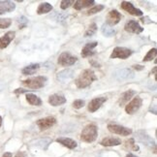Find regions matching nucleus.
<instances>
[{"instance_id": "1", "label": "nucleus", "mask_w": 157, "mask_h": 157, "mask_svg": "<svg viewBox=\"0 0 157 157\" xmlns=\"http://www.w3.org/2000/svg\"><path fill=\"white\" fill-rule=\"evenodd\" d=\"M96 80H97V77H96L94 72L90 69H86L82 71L80 76L76 78L75 83L78 88H86Z\"/></svg>"}, {"instance_id": "2", "label": "nucleus", "mask_w": 157, "mask_h": 157, "mask_svg": "<svg viewBox=\"0 0 157 157\" xmlns=\"http://www.w3.org/2000/svg\"><path fill=\"white\" fill-rule=\"evenodd\" d=\"M98 137V128L95 124H88L81 133V140L86 143H93Z\"/></svg>"}, {"instance_id": "3", "label": "nucleus", "mask_w": 157, "mask_h": 157, "mask_svg": "<svg viewBox=\"0 0 157 157\" xmlns=\"http://www.w3.org/2000/svg\"><path fill=\"white\" fill-rule=\"evenodd\" d=\"M47 81H48V78L46 77L39 76V77H33V78H26V80L22 81V84L31 89H39L46 86Z\"/></svg>"}, {"instance_id": "4", "label": "nucleus", "mask_w": 157, "mask_h": 157, "mask_svg": "<svg viewBox=\"0 0 157 157\" xmlns=\"http://www.w3.org/2000/svg\"><path fill=\"white\" fill-rule=\"evenodd\" d=\"M133 53V52L127 48L124 47H117L114 48L112 54L110 56V58H120V59H126L129 56H131V54Z\"/></svg>"}, {"instance_id": "5", "label": "nucleus", "mask_w": 157, "mask_h": 157, "mask_svg": "<svg viewBox=\"0 0 157 157\" xmlns=\"http://www.w3.org/2000/svg\"><path fill=\"white\" fill-rule=\"evenodd\" d=\"M78 58L76 56H73L72 54H70L67 52H62L60 56H58V64L61 66H65V67H68V66H72L77 62Z\"/></svg>"}, {"instance_id": "6", "label": "nucleus", "mask_w": 157, "mask_h": 157, "mask_svg": "<svg viewBox=\"0 0 157 157\" xmlns=\"http://www.w3.org/2000/svg\"><path fill=\"white\" fill-rule=\"evenodd\" d=\"M135 77L134 72L128 68H123V69H118L114 73V78L119 82L123 81H128L130 78H133Z\"/></svg>"}, {"instance_id": "7", "label": "nucleus", "mask_w": 157, "mask_h": 157, "mask_svg": "<svg viewBox=\"0 0 157 157\" xmlns=\"http://www.w3.org/2000/svg\"><path fill=\"white\" fill-rule=\"evenodd\" d=\"M136 138H137V140L144 144H146V146L149 147H155V142L152 140V138L151 137H149L147 134V132L146 131H144V130H140V131H138L136 133Z\"/></svg>"}, {"instance_id": "8", "label": "nucleus", "mask_w": 157, "mask_h": 157, "mask_svg": "<svg viewBox=\"0 0 157 157\" xmlns=\"http://www.w3.org/2000/svg\"><path fill=\"white\" fill-rule=\"evenodd\" d=\"M121 17H122L121 14H120L117 10H111L107 16L106 25H108L109 26L116 25L120 21H121Z\"/></svg>"}, {"instance_id": "9", "label": "nucleus", "mask_w": 157, "mask_h": 157, "mask_svg": "<svg viewBox=\"0 0 157 157\" xmlns=\"http://www.w3.org/2000/svg\"><path fill=\"white\" fill-rule=\"evenodd\" d=\"M142 103H143L142 98L140 97V96H137V97H135L131 102H129V103L126 105L125 112L127 113L128 114L135 113L137 111H139V109L141 108Z\"/></svg>"}, {"instance_id": "10", "label": "nucleus", "mask_w": 157, "mask_h": 157, "mask_svg": "<svg viewBox=\"0 0 157 157\" xmlns=\"http://www.w3.org/2000/svg\"><path fill=\"white\" fill-rule=\"evenodd\" d=\"M108 129L112 133H114V134H117V135H121V136H129L130 134H132V129L124 127V126H121V125H117V124H109Z\"/></svg>"}, {"instance_id": "11", "label": "nucleus", "mask_w": 157, "mask_h": 157, "mask_svg": "<svg viewBox=\"0 0 157 157\" xmlns=\"http://www.w3.org/2000/svg\"><path fill=\"white\" fill-rule=\"evenodd\" d=\"M37 125L38 127L40 128L41 131H44V130H47L56 123V119L54 118L53 117H45V118H41L39 120H37Z\"/></svg>"}, {"instance_id": "12", "label": "nucleus", "mask_w": 157, "mask_h": 157, "mask_svg": "<svg viewBox=\"0 0 157 157\" xmlns=\"http://www.w3.org/2000/svg\"><path fill=\"white\" fill-rule=\"evenodd\" d=\"M124 29H125V31L130 32V33H135V34H140L144 31V28L134 20H130L126 23Z\"/></svg>"}, {"instance_id": "13", "label": "nucleus", "mask_w": 157, "mask_h": 157, "mask_svg": "<svg viewBox=\"0 0 157 157\" xmlns=\"http://www.w3.org/2000/svg\"><path fill=\"white\" fill-rule=\"evenodd\" d=\"M120 7H121L124 11L127 12V13H129L130 15H132V16H136V17L143 16V12L140 9H137L136 7H134V5H133L132 3H130V2L123 1V2H121Z\"/></svg>"}, {"instance_id": "14", "label": "nucleus", "mask_w": 157, "mask_h": 157, "mask_svg": "<svg viewBox=\"0 0 157 157\" xmlns=\"http://www.w3.org/2000/svg\"><path fill=\"white\" fill-rule=\"evenodd\" d=\"M107 101V97H97L94 98L89 102L88 104V111L90 113H94L100 109V107Z\"/></svg>"}, {"instance_id": "15", "label": "nucleus", "mask_w": 157, "mask_h": 157, "mask_svg": "<svg viewBox=\"0 0 157 157\" xmlns=\"http://www.w3.org/2000/svg\"><path fill=\"white\" fill-rule=\"evenodd\" d=\"M15 36H16L15 31H9L4 36H2V37L0 38V49H5V48H7L11 42L14 40Z\"/></svg>"}, {"instance_id": "16", "label": "nucleus", "mask_w": 157, "mask_h": 157, "mask_svg": "<svg viewBox=\"0 0 157 157\" xmlns=\"http://www.w3.org/2000/svg\"><path fill=\"white\" fill-rule=\"evenodd\" d=\"M49 103L53 107L61 106L66 103V98L62 94H52L49 97Z\"/></svg>"}, {"instance_id": "17", "label": "nucleus", "mask_w": 157, "mask_h": 157, "mask_svg": "<svg viewBox=\"0 0 157 157\" xmlns=\"http://www.w3.org/2000/svg\"><path fill=\"white\" fill-rule=\"evenodd\" d=\"M15 9H16V5L14 2L8 1V0L0 1V15L5 13H10V12H13Z\"/></svg>"}, {"instance_id": "18", "label": "nucleus", "mask_w": 157, "mask_h": 157, "mask_svg": "<svg viewBox=\"0 0 157 157\" xmlns=\"http://www.w3.org/2000/svg\"><path fill=\"white\" fill-rule=\"evenodd\" d=\"M98 43L97 42H92V43H87L86 46L82 48V57H88V56H91L95 53L94 52V49L97 47Z\"/></svg>"}, {"instance_id": "19", "label": "nucleus", "mask_w": 157, "mask_h": 157, "mask_svg": "<svg viewBox=\"0 0 157 157\" xmlns=\"http://www.w3.org/2000/svg\"><path fill=\"white\" fill-rule=\"evenodd\" d=\"M56 142L59 143L60 144H62L63 147L70 148V149H74L78 146L77 142L72 140L70 138H58V139H56Z\"/></svg>"}, {"instance_id": "20", "label": "nucleus", "mask_w": 157, "mask_h": 157, "mask_svg": "<svg viewBox=\"0 0 157 157\" xmlns=\"http://www.w3.org/2000/svg\"><path fill=\"white\" fill-rule=\"evenodd\" d=\"M100 144L103 147H116V146H119L121 144V140L117 138H113V137H107L105 139H103Z\"/></svg>"}, {"instance_id": "21", "label": "nucleus", "mask_w": 157, "mask_h": 157, "mask_svg": "<svg viewBox=\"0 0 157 157\" xmlns=\"http://www.w3.org/2000/svg\"><path fill=\"white\" fill-rule=\"evenodd\" d=\"M135 94H136V91L135 90H132V89L127 90L126 92H124L121 96H120V99L118 101L119 106H123L124 104H126Z\"/></svg>"}, {"instance_id": "22", "label": "nucleus", "mask_w": 157, "mask_h": 157, "mask_svg": "<svg viewBox=\"0 0 157 157\" xmlns=\"http://www.w3.org/2000/svg\"><path fill=\"white\" fill-rule=\"evenodd\" d=\"M94 3L95 2L93 1V0H78V1L75 2L74 8H75V10L80 11L83 8H86V7H89V6H91V5H94Z\"/></svg>"}, {"instance_id": "23", "label": "nucleus", "mask_w": 157, "mask_h": 157, "mask_svg": "<svg viewBox=\"0 0 157 157\" xmlns=\"http://www.w3.org/2000/svg\"><path fill=\"white\" fill-rule=\"evenodd\" d=\"M39 68H40V65L38 63L37 64H30L21 70V73L23 75H33L39 70Z\"/></svg>"}, {"instance_id": "24", "label": "nucleus", "mask_w": 157, "mask_h": 157, "mask_svg": "<svg viewBox=\"0 0 157 157\" xmlns=\"http://www.w3.org/2000/svg\"><path fill=\"white\" fill-rule=\"evenodd\" d=\"M73 75H74V72L72 70H70V69H67V70L59 72V73L57 74V78L59 81L64 82L66 80H69V78H71L72 77H73Z\"/></svg>"}, {"instance_id": "25", "label": "nucleus", "mask_w": 157, "mask_h": 157, "mask_svg": "<svg viewBox=\"0 0 157 157\" xmlns=\"http://www.w3.org/2000/svg\"><path fill=\"white\" fill-rule=\"evenodd\" d=\"M26 101L30 105H33V106H40L42 104V100L38 96H36L35 94H32V93L26 94Z\"/></svg>"}, {"instance_id": "26", "label": "nucleus", "mask_w": 157, "mask_h": 157, "mask_svg": "<svg viewBox=\"0 0 157 157\" xmlns=\"http://www.w3.org/2000/svg\"><path fill=\"white\" fill-rule=\"evenodd\" d=\"M52 10V6L50 3L44 2L39 5V7L37 9V14L38 15L47 14V13H49V12H51Z\"/></svg>"}, {"instance_id": "27", "label": "nucleus", "mask_w": 157, "mask_h": 157, "mask_svg": "<svg viewBox=\"0 0 157 157\" xmlns=\"http://www.w3.org/2000/svg\"><path fill=\"white\" fill-rule=\"evenodd\" d=\"M101 31L104 36H106V37H112V36H113L114 34H116V30H114L113 28H112L111 26H109L108 25H106V23L102 25Z\"/></svg>"}, {"instance_id": "28", "label": "nucleus", "mask_w": 157, "mask_h": 157, "mask_svg": "<svg viewBox=\"0 0 157 157\" xmlns=\"http://www.w3.org/2000/svg\"><path fill=\"white\" fill-rule=\"evenodd\" d=\"M125 147L129 150H134V151H138L139 147L137 144H135V140L134 139H129L128 141H126L125 143Z\"/></svg>"}, {"instance_id": "29", "label": "nucleus", "mask_w": 157, "mask_h": 157, "mask_svg": "<svg viewBox=\"0 0 157 157\" xmlns=\"http://www.w3.org/2000/svg\"><path fill=\"white\" fill-rule=\"evenodd\" d=\"M157 56V50L156 49H151L149 50V52L147 53V56L144 57V61H150V60H152L156 57Z\"/></svg>"}, {"instance_id": "30", "label": "nucleus", "mask_w": 157, "mask_h": 157, "mask_svg": "<svg viewBox=\"0 0 157 157\" xmlns=\"http://www.w3.org/2000/svg\"><path fill=\"white\" fill-rule=\"evenodd\" d=\"M104 9V5H102V4H100V5H96V6H94V7H92L91 9H89L87 12H86V14L88 15V16H90V15H94V14H96V13H99L100 11H102Z\"/></svg>"}, {"instance_id": "31", "label": "nucleus", "mask_w": 157, "mask_h": 157, "mask_svg": "<svg viewBox=\"0 0 157 157\" xmlns=\"http://www.w3.org/2000/svg\"><path fill=\"white\" fill-rule=\"evenodd\" d=\"M96 31H97V25H96V23H92V25H89V27L86 30V34H84V36H86V37H89V36L94 35Z\"/></svg>"}, {"instance_id": "32", "label": "nucleus", "mask_w": 157, "mask_h": 157, "mask_svg": "<svg viewBox=\"0 0 157 157\" xmlns=\"http://www.w3.org/2000/svg\"><path fill=\"white\" fill-rule=\"evenodd\" d=\"M12 25L11 19H0V29L8 28Z\"/></svg>"}, {"instance_id": "33", "label": "nucleus", "mask_w": 157, "mask_h": 157, "mask_svg": "<svg viewBox=\"0 0 157 157\" xmlns=\"http://www.w3.org/2000/svg\"><path fill=\"white\" fill-rule=\"evenodd\" d=\"M73 3H74V1H72V0H63V1H61V3H60V8L62 10H66Z\"/></svg>"}, {"instance_id": "34", "label": "nucleus", "mask_w": 157, "mask_h": 157, "mask_svg": "<svg viewBox=\"0 0 157 157\" xmlns=\"http://www.w3.org/2000/svg\"><path fill=\"white\" fill-rule=\"evenodd\" d=\"M84 101L83 100H82V99H78V100H75L74 102H73V107L75 108V109H81V108H82L83 106H84Z\"/></svg>"}, {"instance_id": "35", "label": "nucleus", "mask_w": 157, "mask_h": 157, "mask_svg": "<svg viewBox=\"0 0 157 157\" xmlns=\"http://www.w3.org/2000/svg\"><path fill=\"white\" fill-rule=\"evenodd\" d=\"M50 143H51L50 140H48V139H43V140H40L37 143V146H39L42 148H46L48 147V144H49Z\"/></svg>"}, {"instance_id": "36", "label": "nucleus", "mask_w": 157, "mask_h": 157, "mask_svg": "<svg viewBox=\"0 0 157 157\" xmlns=\"http://www.w3.org/2000/svg\"><path fill=\"white\" fill-rule=\"evenodd\" d=\"M16 94H20V93H25V92H27V90H25V89H22V88H17V89H16L15 91H14Z\"/></svg>"}, {"instance_id": "37", "label": "nucleus", "mask_w": 157, "mask_h": 157, "mask_svg": "<svg viewBox=\"0 0 157 157\" xmlns=\"http://www.w3.org/2000/svg\"><path fill=\"white\" fill-rule=\"evenodd\" d=\"M133 68H134L135 70H137V71H142V70H144V66L143 65H134L133 66Z\"/></svg>"}, {"instance_id": "38", "label": "nucleus", "mask_w": 157, "mask_h": 157, "mask_svg": "<svg viewBox=\"0 0 157 157\" xmlns=\"http://www.w3.org/2000/svg\"><path fill=\"white\" fill-rule=\"evenodd\" d=\"M89 63L91 64L93 67H97V68H99L100 67V64L98 63V62H96V61H94V60H90L89 61Z\"/></svg>"}, {"instance_id": "39", "label": "nucleus", "mask_w": 157, "mask_h": 157, "mask_svg": "<svg viewBox=\"0 0 157 157\" xmlns=\"http://www.w3.org/2000/svg\"><path fill=\"white\" fill-rule=\"evenodd\" d=\"M15 157H28L25 152H17Z\"/></svg>"}, {"instance_id": "40", "label": "nucleus", "mask_w": 157, "mask_h": 157, "mask_svg": "<svg viewBox=\"0 0 157 157\" xmlns=\"http://www.w3.org/2000/svg\"><path fill=\"white\" fill-rule=\"evenodd\" d=\"M19 22H21V23H26L27 22V19L25 17H20L19 19V21H17Z\"/></svg>"}, {"instance_id": "41", "label": "nucleus", "mask_w": 157, "mask_h": 157, "mask_svg": "<svg viewBox=\"0 0 157 157\" xmlns=\"http://www.w3.org/2000/svg\"><path fill=\"white\" fill-rule=\"evenodd\" d=\"M2 157H12V153L11 152H5Z\"/></svg>"}, {"instance_id": "42", "label": "nucleus", "mask_w": 157, "mask_h": 157, "mask_svg": "<svg viewBox=\"0 0 157 157\" xmlns=\"http://www.w3.org/2000/svg\"><path fill=\"white\" fill-rule=\"evenodd\" d=\"M126 157H138V156H136V155H134V154H132V153H129Z\"/></svg>"}, {"instance_id": "43", "label": "nucleus", "mask_w": 157, "mask_h": 157, "mask_svg": "<svg viewBox=\"0 0 157 157\" xmlns=\"http://www.w3.org/2000/svg\"><path fill=\"white\" fill-rule=\"evenodd\" d=\"M1 125H2V117H0V127H1Z\"/></svg>"}]
</instances>
